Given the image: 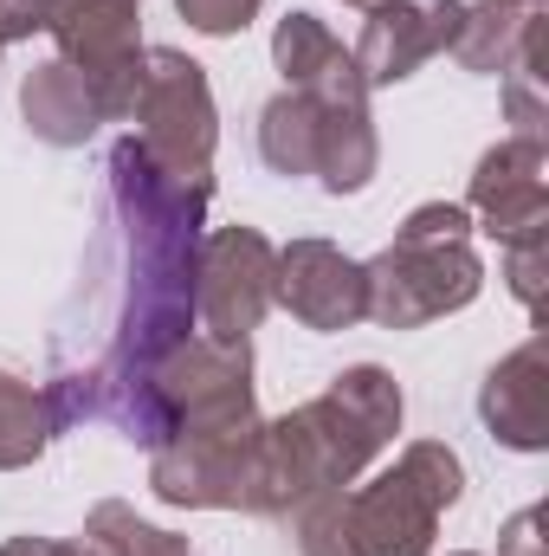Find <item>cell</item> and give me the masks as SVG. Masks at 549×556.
I'll list each match as a JSON object with an SVG mask.
<instances>
[{
  "instance_id": "1",
  "label": "cell",
  "mask_w": 549,
  "mask_h": 556,
  "mask_svg": "<svg viewBox=\"0 0 549 556\" xmlns=\"http://www.w3.org/2000/svg\"><path fill=\"white\" fill-rule=\"evenodd\" d=\"M401 427V389L388 369L362 363L336 376L330 395L304 402L297 415L259 427L253 440V505L246 511H284L297 498L349 485Z\"/></svg>"
},
{
  "instance_id": "2",
  "label": "cell",
  "mask_w": 549,
  "mask_h": 556,
  "mask_svg": "<svg viewBox=\"0 0 549 556\" xmlns=\"http://www.w3.org/2000/svg\"><path fill=\"white\" fill-rule=\"evenodd\" d=\"M362 273H369V317L388 330H420L446 311H465L485 278L472 253V214L446 201L413 207L395 247Z\"/></svg>"
},
{
  "instance_id": "3",
  "label": "cell",
  "mask_w": 549,
  "mask_h": 556,
  "mask_svg": "<svg viewBox=\"0 0 549 556\" xmlns=\"http://www.w3.org/2000/svg\"><path fill=\"white\" fill-rule=\"evenodd\" d=\"M465 466L439 440H413L408 453L369 479L362 492H343V544L349 556H426L433 525L446 505H459Z\"/></svg>"
},
{
  "instance_id": "4",
  "label": "cell",
  "mask_w": 549,
  "mask_h": 556,
  "mask_svg": "<svg viewBox=\"0 0 549 556\" xmlns=\"http://www.w3.org/2000/svg\"><path fill=\"white\" fill-rule=\"evenodd\" d=\"M130 117L142 124L137 142L155 162L207 175V155H214V98H207V78H201L194 59H181V52H142Z\"/></svg>"
},
{
  "instance_id": "5",
  "label": "cell",
  "mask_w": 549,
  "mask_h": 556,
  "mask_svg": "<svg viewBox=\"0 0 549 556\" xmlns=\"http://www.w3.org/2000/svg\"><path fill=\"white\" fill-rule=\"evenodd\" d=\"M272 278H278L272 247L253 227H227L194 260V311L207 317V330L220 343H246V330L272 311Z\"/></svg>"
},
{
  "instance_id": "6",
  "label": "cell",
  "mask_w": 549,
  "mask_h": 556,
  "mask_svg": "<svg viewBox=\"0 0 549 556\" xmlns=\"http://www.w3.org/2000/svg\"><path fill=\"white\" fill-rule=\"evenodd\" d=\"M272 304H284L310 330H349L369 317V273L323 240H291L278 253Z\"/></svg>"
},
{
  "instance_id": "7",
  "label": "cell",
  "mask_w": 549,
  "mask_h": 556,
  "mask_svg": "<svg viewBox=\"0 0 549 556\" xmlns=\"http://www.w3.org/2000/svg\"><path fill=\"white\" fill-rule=\"evenodd\" d=\"M459 20H465L459 0H382V7H369V26L349 52L362 85H395V78L420 72L433 52H446L459 39Z\"/></svg>"
},
{
  "instance_id": "8",
  "label": "cell",
  "mask_w": 549,
  "mask_h": 556,
  "mask_svg": "<svg viewBox=\"0 0 549 556\" xmlns=\"http://www.w3.org/2000/svg\"><path fill=\"white\" fill-rule=\"evenodd\" d=\"M472 207L485 214V227H491L498 240L544 233V220H549L544 142H537V137L498 142V149L478 162V175H472Z\"/></svg>"
},
{
  "instance_id": "9",
  "label": "cell",
  "mask_w": 549,
  "mask_h": 556,
  "mask_svg": "<svg viewBox=\"0 0 549 556\" xmlns=\"http://www.w3.org/2000/svg\"><path fill=\"white\" fill-rule=\"evenodd\" d=\"M272 59H278V72L291 78V91H304V98H317V104L369 111V85H362L356 59L343 52V39H336L323 20L291 13V20L278 26V39H272Z\"/></svg>"
},
{
  "instance_id": "10",
  "label": "cell",
  "mask_w": 549,
  "mask_h": 556,
  "mask_svg": "<svg viewBox=\"0 0 549 556\" xmlns=\"http://www.w3.org/2000/svg\"><path fill=\"white\" fill-rule=\"evenodd\" d=\"M478 415H485V427H491L505 446H518V453H544V446H549V363H544V337H531L524 350H511V356L491 369V382H485V395H478Z\"/></svg>"
},
{
  "instance_id": "11",
  "label": "cell",
  "mask_w": 549,
  "mask_h": 556,
  "mask_svg": "<svg viewBox=\"0 0 549 556\" xmlns=\"http://www.w3.org/2000/svg\"><path fill=\"white\" fill-rule=\"evenodd\" d=\"M20 111H26V124H33L46 142H85L98 124H104L91 78H85L78 65H65V59L39 65V72L26 78V91H20Z\"/></svg>"
},
{
  "instance_id": "12",
  "label": "cell",
  "mask_w": 549,
  "mask_h": 556,
  "mask_svg": "<svg viewBox=\"0 0 549 556\" xmlns=\"http://www.w3.org/2000/svg\"><path fill=\"white\" fill-rule=\"evenodd\" d=\"M531 26H537V7L485 0V7H465L452 52H459V65H465V72H505V65L518 59V46H524V33H531Z\"/></svg>"
},
{
  "instance_id": "13",
  "label": "cell",
  "mask_w": 549,
  "mask_h": 556,
  "mask_svg": "<svg viewBox=\"0 0 549 556\" xmlns=\"http://www.w3.org/2000/svg\"><path fill=\"white\" fill-rule=\"evenodd\" d=\"M317 142H323V104L304 91H284L278 104H266L259 124V149L278 175H317Z\"/></svg>"
},
{
  "instance_id": "14",
  "label": "cell",
  "mask_w": 549,
  "mask_h": 556,
  "mask_svg": "<svg viewBox=\"0 0 549 556\" xmlns=\"http://www.w3.org/2000/svg\"><path fill=\"white\" fill-rule=\"evenodd\" d=\"M72 551L78 556H188V544L155 531V525H142L124 505H98L91 525H85V544H72Z\"/></svg>"
},
{
  "instance_id": "15",
  "label": "cell",
  "mask_w": 549,
  "mask_h": 556,
  "mask_svg": "<svg viewBox=\"0 0 549 556\" xmlns=\"http://www.w3.org/2000/svg\"><path fill=\"white\" fill-rule=\"evenodd\" d=\"M52 402L46 395H33L26 382H13V376H0V466H26V459H39V446L52 440Z\"/></svg>"
},
{
  "instance_id": "16",
  "label": "cell",
  "mask_w": 549,
  "mask_h": 556,
  "mask_svg": "<svg viewBox=\"0 0 549 556\" xmlns=\"http://www.w3.org/2000/svg\"><path fill=\"white\" fill-rule=\"evenodd\" d=\"M511 247V291L524 311H544V233H524V240H505Z\"/></svg>"
},
{
  "instance_id": "17",
  "label": "cell",
  "mask_w": 549,
  "mask_h": 556,
  "mask_svg": "<svg viewBox=\"0 0 549 556\" xmlns=\"http://www.w3.org/2000/svg\"><path fill=\"white\" fill-rule=\"evenodd\" d=\"M175 7H181V20L201 26V33H240V26L259 13V0H175Z\"/></svg>"
},
{
  "instance_id": "18",
  "label": "cell",
  "mask_w": 549,
  "mask_h": 556,
  "mask_svg": "<svg viewBox=\"0 0 549 556\" xmlns=\"http://www.w3.org/2000/svg\"><path fill=\"white\" fill-rule=\"evenodd\" d=\"M26 33H46V7L39 0H0V46L26 39Z\"/></svg>"
},
{
  "instance_id": "19",
  "label": "cell",
  "mask_w": 549,
  "mask_h": 556,
  "mask_svg": "<svg viewBox=\"0 0 549 556\" xmlns=\"http://www.w3.org/2000/svg\"><path fill=\"white\" fill-rule=\"evenodd\" d=\"M0 556H78L72 544H46V538H13Z\"/></svg>"
},
{
  "instance_id": "20",
  "label": "cell",
  "mask_w": 549,
  "mask_h": 556,
  "mask_svg": "<svg viewBox=\"0 0 549 556\" xmlns=\"http://www.w3.org/2000/svg\"><path fill=\"white\" fill-rule=\"evenodd\" d=\"M349 7H382V0H349Z\"/></svg>"
},
{
  "instance_id": "21",
  "label": "cell",
  "mask_w": 549,
  "mask_h": 556,
  "mask_svg": "<svg viewBox=\"0 0 549 556\" xmlns=\"http://www.w3.org/2000/svg\"><path fill=\"white\" fill-rule=\"evenodd\" d=\"M518 7H544V0H518Z\"/></svg>"
},
{
  "instance_id": "22",
  "label": "cell",
  "mask_w": 549,
  "mask_h": 556,
  "mask_svg": "<svg viewBox=\"0 0 549 556\" xmlns=\"http://www.w3.org/2000/svg\"><path fill=\"white\" fill-rule=\"evenodd\" d=\"M459 556H465V551H459Z\"/></svg>"
}]
</instances>
